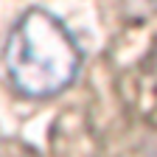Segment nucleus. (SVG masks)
<instances>
[{"label": "nucleus", "instance_id": "f257e3e1", "mask_svg": "<svg viewBox=\"0 0 157 157\" xmlns=\"http://www.w3.org/2000/svg\"><path fill=\"white\" fill-rule=\"evenodd\" d=\"M3 65L17 95L48 101L78 78L84 51L62 17L42 6H31L17 17L6 36Z\"/></svg>", "mask_w": 157, "mask_h": 157}]
</instances>
